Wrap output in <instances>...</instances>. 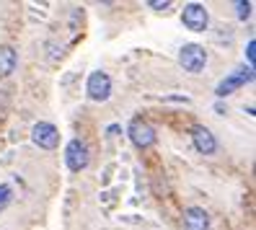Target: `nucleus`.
I'll return each mask as SVG.
<instances>
[{"instance_id":"14","label":"nucleus","mask_w":256,"mask_h":230,"mask_svg":"<svg viewBox=\"0 0 256 230\" xmlns=\"http://www.w3.org/2000/svg\"><path fill=\"white\" fill-rule=\"evenodd\" d=\"M148 6H150V8H156V10H166V8H171L168 0H163V3H160V0H150Z\"/></svg>"},{"instance_id":"1","label":"nucleus","mask_w":256,"mask_h":230,"mask_svg":"<svg viewBox=\"0 0 256 230\" xmlns=\"http://www.w3.org/2000/svg\"><path fill=\"white\" fill-rule=\"evenodd\" d=\"M65 163L72 174H80L88 168V163H91V150H88V145L80 140V137H75V140L68 142L65 148Z\"/></svg>"},{"instance_id":"11","label":"nucleus","mask_w":256,"mask_h":230,"mask_svg":"<svg viewBox=\"0 0 256 230\" xmlns=\"http://www.w3.org/2000/svg\"><path fill=\"white\" fill-rule=\"evenodd\" d=\"M236 8H238V18H240V21H246V18L251 16L254 3H236Z\"/></svg>"},{"instance_id":"10","label":"nucleus","mask_w":256,"mask_h":230,"mask_svg":"<svg viewBox=\"0 0 256 230\" xmlns=\"http://www.w3.org/2000/svg\"><path fill=\"white\" fill-rule=\"evenodd\" d=\"M18 65V54L13 47H8V44H0V78H8V75L16 70Z\"/></svg>"},{"instance_id":"4","label":"nucleus","mask_w":256,"mask_h":230,"mask_svg":"<svg viewBox=\"0 0 256 230\" xmlns=\"http://www.w3.org/2000/svg\"><path fill=\"white\" fill-rule=\"evenodd\" d=\"M182 21H184V26L189 28V32L202 34V32H207L210 13H207V8L200 6V3H186L184 10H182Z\"/></svg>"},{"instance_id":"3","label":"nucleus","mask_w":256,"mask_h":230,"mask_svg":"<svg viewBox=\"0 0 256 230\" xmlns=\"http://www.w3.org/2000/svg\"><path fill=\"white\" fill-rule=\"evenodd\" d=\"M178 65H182L186 72H192V75L202 72L204 65H207L204 47H200V44H184L182 52H178Z\"/></svg>"},{"instance_id":"9","label":"nucleus","mask_w":256,"mask_h":230,"mask_svg":"<svg viewBox=\"0 0 256 230\" xmlns=\"http://www.w3.org/2000/svg\"><path fill=\"white\" fill-rule=\"evenodd\" d=\"M184 230H210V214L202 207L184 210Z\"/></svg>"},{"instance_id":"13","label":"nucleus","mask_w":256,"mask_h":230,"mask_svg":"<svg viewBox=\"0 0 256 230\" xmlns=\"http://www.w3.org/2000/svg\"><path fill=\"white\" fill-rule=\"evenodd\" d=\"M254 50H256V42H254V39H248V44H246V60H248V70H254Z\"/></svg>"},{"instance_id":"12","label":"nucleus","mask_w":256,"mask_h":230,"mask_svg":"<svg viewBox=\"0 0 256 230\" xmlns=\"http://www.w3.org/2000/svg\"><path fill=\"white\" fill-rule=\"evenodd\" d=\"M10 202V186L8 184H0V210Z\"/></svg>"},{"instance_id":"2","label":"nucleus","mask_w":256,"mask_h":230,"mask_svg":"<svg viewBox=\"0 0 256 230\" xmlns=\"http://www.w3.org/2000/svg\"><path fill=\"white\" fill-rule=\"evenodd\" d=\"M127 134H130L132 145L138 148V150H148V148L156 145V130H153V124H150V122H145V119H140V116H134V119L130 122Z\"/></svg>"},{"instance_id":"5","label":"nucleus","mask_w":256,"mask_h":230,"mask_svg":"<svg viewBox=\"0 0 256 230\" xmlns=\"http://www.w3.org/2000/svg\"><path fill=\"white\" fill-rule=\"evenodd\" d=\"M254 80V70H248V68H238V70H233L228 78H222L220 83H218V88H215V94H218V98H225V96H230L233 90H238L240 86H246V83H251Z\"/></svg>"},{"instance_id":"7","label":"nucleus","mask_w":256,"mask_h":230,"mask_svg":"<svg viewBox=\"0 0 256 230\" xmlns=\"http://www.w3.org/2000/svg\"><path fill=\"white\" fill-rule=\"evenodd\" d=\"M32 140L42 150H54L60 145V132H57L54 124H50V122H39V124H34V130H32Z\"/></svg>"},{"instance_id":"8","label":"nucleus","mask_w":256,"mask_h":230,"mask_svg":"<svg viewBox=\"0 0 256 230\" xmlns=\"http://www.w3.org/2000/svg\"><path fill=\"white\" fill-rule=\"evenodd\" d=\"M192 142H194V148H197L202 156H212V152L218 150L215 134L210 132L204 124H194V127H192Z\"/></svg>"},{"instance_id":"6","label":"nucleus","mask_w":256,"mask_h":230,"mask_svg":"<svg viewBox=\"0 0 256 230\" xmlns=\"http://www.w3.org/2000/svg\"><path fill=\"white\" fill-rule=\"evenodd\" d=\"M86 90H88V98L91 101H106L112 96V78L104 70H96V72L88 75Z\"/></svg>"}]
</instances>
